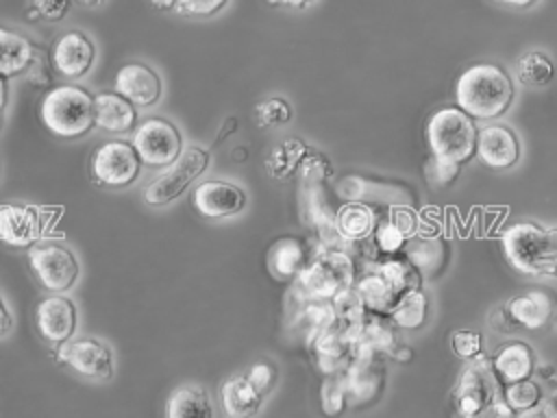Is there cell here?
Returning a JSON list of instances; mask_svg holds the SVG:
<instances>
[{"label":"cell","mask_w":557,"mask_h":418,"mask_svg":"<svg viewBox=\"0 0 557 418\" xmlns=\"http://www.w3.org/2000/svg\"><path fill=\"white\" fill-rule=\"evenodd\" d=\"M35 322L41 337L63 346L76 331V307L65 296H48L37 303Z\"/></svg>","instance_id":"cell-14"},{"label":"cell","mask_w":557,"mask_h":418,"mask_svg":"<svg viewBox=\"0 0 557 418\" xmlns=\"http://www.w3.org/2000/svg\"><path fill=\"white\" fill-rule=\"evenodd\" d=\"M222 7H226V2H198V0H191V2H176V11L183 13V15H194V17H207L215 11H220Z\"/></svg>","instance_id":"cell-46"},{"label":"cell","mask_w":557,"mask_h":418,"mask_svg":"<svg viewBox=\"0 0 557 418\" xmlns=\"http://www.w3.org/2000/svg\"><path fill=\"white\" fill-rule=\"evenodd\" d=\"M255 118L259 126H278L292 118V107L283 98H268L255 107Z\"/></svg>","instance_id":"cell-39"},{"label":"cell","mask_w":557,"mask_h":418,"mask_svg":"<svg viewBox=\"0 0 557 418\" xmlns=\"http://www.w3.org/2000/svg\"><path fill=\"white\" fill-rule=\"evenodd\" d=\"M550 407H553V414L550 416H557V390H555V394H553V401H550Z\"/></svg>","instance_id":"cell-53"},{"label":"cell","mask_w":557,"mask_h":418,"mask_svg":"<svg viewBox=\"0 0 557 418\" xmlns=\"http://www.w3.org/2000/svg\"><path fill=\"white\" fill-rule=\"evenodd\" d=\"M455 100L472 120H492L509 109L513 100V85L503 67L494 63H476L459 74Z\"/></svg>","instance_id":"cell-1"},{"label":"cell","mask_w":557,"mask_h":418,"mask_svg":"<svg viewBox=\"0 0 557 418\" xmlns=\"http://www.w3.org/2000/svg\"><path fill=\"white\" fill-rule=\"evenodd\" d=\"M453 351L463 359H476L481 355V333L476 331H457L453 335Z\"/></svg>","instance_id":"cell-41"},{"label":"cell","mask_w":557,"mask_h":418,"mask_svg":"<svg viewBox=\"0 0 557 418\" xmlns=\"http://www.w3.org/2000/svg\"><path fill=\"white\" fill-rule=\"evenodd\" d=\"M246 377H248V381L252 383V388H255L261 396H265V394H270L272 388H274L276 370H274L272 364L259 361V364H255V366L250 368V372H248Z\"/></svg>","instance_id":"cell-42"},{"label":"cell","mask_w":557,"mask_h":418,"mask_svg":"<svg viewBox=\"0 0 557 418\" xmlns=\"http://www.w3.org/2000/svg\"><path fill=\"white\" fill-rule=\"evenodd\" d=\"M59 361L89 379H109L113 374V353L96 337H76L61 346Z\"/></svg>","instance_id":"cell-11"},{"label":"cell","mask_w":557,"mask_h":418,"mask_svg":"<svg viewBox=\"0 0 557 418\" xmlns=\"http://www.w3.org/2000/svg\"><path fill=\"white\" fill-rule=\"evenodd\" d=\"M298 172H300V181L305 187H322L331 179L333 168L324 155L309 152V157L300 163Z\"/></svg>","instance_id":"cell-38"},{"label":"cell","mask_w":557,"mask_h":418,"mask_svg":"<svg viewBox=\"0 0 557 418\" xmlns=\"http://www.w3.org/2000/svg\"><path fill=\"white\" fill-rule=\"evenodd\" d=\"M540 398H542L540 385L531 379H524V381H518V383H511L505 388V403L516 414H527V411L540 407Z\"/></svg>","instance_id":"cell-36"},{"label":"cell","mask_w":557,"mask_h":418,"mask_svg":"<svg viewBox=\"0 0 557 418\" xmlns=\"http://www.w3.org/2000/svg\"><path fill=\"white\" fill-rule=\"evenodd\" d=\"M28 259L39 283L50 292L70 290L81 272L74 253L57 242H41L33 246Z\"/></svg>","instance_id":"cell-8"},{"label":"cell","mask_w":557,"mask_h":418,"mask_svg":"<svg viewBox=\"0 0 557 418\" xmlns=\"http://www.w3.org/2000/svg\"><path fill=\"white\" fill-rule=\"evenodd\" d=\"M492 368L498 381L511 385V383L531 379L535 370V357L529 344L509 342V344H503L500 351L494 355Z\"/></svg>","instance_id":"cell-20"},{"label":"cell","mask_w":557,"mask_h":418,"mask_svg":"<svg viewBox=\"0 0 557 418\" xmlns=\"http://www.w3.org/2000/svg\"><path fill=\"white\" fill-rule=\"evenodd\" d=\"M313 353L318 366L324 374H342L355 359V344L350 333L337 322L335 327L320 333L313 342Z\"/></svg>","instance_id":"cell-18"},{"label":"cell","mask_w":557,"mask_h":418,"mask_svg":"<svg viewBox=\"0 0 557 418\" xmlns=\"http://www.w3.org/2000/svg\"><path fill=\"white\" fill-rule=\"evenodd\" d=\"M426 307H429V303H426V296L422 290L407 292L398 298V303L389 311V320L398 329H418L426 320Z\"/></svg>","instance_id":"cell-31"},{"label":"cell","mask_w":557,"mask_h":418,"mask_svg":"<svg viewBox=\"0 0 557 418\" xmlns=\"http://www.w3.org/2000/svg\"><path fill=\"white\" fill-rule=\"evenodd\" d=\"M468 418H518V414L505 401H494L485 409H481L479 414L468 416Z\"/></svg>","instance_id":"cell-48"},{"label":"cell","mask_w":557,"mask_h":418,"mask_svg":"<svg viewBox=\"0 0 557 418\" xmlns=\"http://www.w3.org/2000/svg\"><path fill=\"white\" fill-rule=\"evenodd\" d=\"M331 305H333V311H335L337 322H339L346 331L359 329L361 322H363L366 316H368V314H366L368 309H366V305H363V300H361V296H359V292H357L355 285L342 290L339 294H335L333 300H331Z\"/></svg>","instance_id":"cell-34"},{"label":"cell","mask_w":557,"mask_h":418,"mask_svg":"<svg viewBox=\"0 0 557 418\" xmlns=\"http://www.w3.org/2000/svg\"><path fill=\"white\" fill-rule=\"evenodd\" d=\"M96 124L109 133H128L137 124L135 104L117 91H102L94 100Z\"/></svg>","instance_id":"cell-21"},{"label":"cell","mask_w":557,"mask_h":418,"mask_svg":"<svg viewBox=\"0 0 557 418\" xmlns=\"http://www.w3.org/2000/svg\"><path fill=\"white\" fill-rule=\"evenodd\" d=\"M346 396L357 405L372 403L385 388V366L379 355L355 357L344 372Z\"/></svg>","instance_id":"cell-15"},{"label":"cell","mask_w":557,"mask_h":418,"mask_svg":"<svg viewBox=\"0 0 557 418\" xmlns=\"http://www.w3.org/2000/svg\"><path fill=\"white\" fill-rule=\"evenodd\" d=\"M407 261L418 268L422 276H435L448 259V246L442 237H416L405 248Z\"/></svg>","instance_id":"cell-26"},{"label":"cell","mask_w":557,"mask_h":418,"mask_svg":"<svg viewBox=\"0 0 557 418\" xmlns=\"http://www.w3.org/2000/svg\"><path fill=\"white\" fill-rule=\"evenodd\" d=\"M94 96L78 85H59L46 91L39 115L46 128L59 137H81L96 124Z\"/></svg>","instance_id":"cell-3"},{"label":"cell","mask_w":557,"mask_h":418,"mask_svg":"<svg viewBox=\"0 0 557 418\" xmlns=\"http://www.w3.org/2000/svg\"><path fill=\"white\" fill-rule=\"evenodd\" d=\"M209 163V152L202 148H185L181 157L168 165V170L146 187L144 198L150 205H165L174 198H178L194 181L205 172Z\"/></svg>","instance_id":"cell-7"},{"label":"cell","mask_w":557,"mask_h":418,"mask_svg":"<svg viewBox=\"0 0 557 418\" xmlns=\"http://www.w3.org/2000/svg\"><path fill=\"white\" fill-rule=\"evenodd\" d=\"M33 9L37 11V17H44V20H59L65 15V11L70 9V2H50V0H44V2H35Z\"/></svg>","instance_id":"cell-47"},{"label":"cell","mask_w":557,"mask_h":418,"mask_svg":"<svg viewBox=\"0 0 557 418\" xmlns=\"http://www.w3.org/2000/svg\"><path fill=\"white\" fill-rule=\"evenodd\" d=\"M503 250L520 272L557 276V229L518 222L503 233Z\"/></svg>","instance_id":"cell-2"},{"label":"cell","mask_w":557,"mask_h":418,"mask_svg":"<svg viewBox=\"0 0 557 418\" xmlns=\"http://www.w3.org/2000/svg\"><path fill=\"white\" fill-rule=\"evenodd\" d=\"M346 383H344V372L342 374H326L322 390H320V403H322V411L326 416H339L346 407Z\"/></svg>","instance_id":"cell-37"},{"label":"cell","mask_w":557,"mask_h":418,"mask_svg":"<svg viewBox=\"0 0 557 418\" xmlns=\"http://www.w3.org/2000/svg\"><path fill=\"white\" fill-rule=\"evenodd\" d=\"M9 329H11V314H9V309H7V305H4V300L0 296V335L7 333Z\"/></svg>","instance_id":"cell-49"},{"label":"cell","mask_w":557,"mask_h":418,"mask_svg":"<svg viewBox=\"0 0 557 418\" xmlns=\"http://www.w3.org/2000/svg\"><path fill=\"white\" fill-rule=\"evenodd\" d=\"M296 287L307 300H333L346 287H352L355 263L339 248H322L298 272Z\"/></svg>","instance_id":"cell-5"},{"label":"cell","mask_w":557,"mask_h":418,"mask_svg":"<svg viewBox=\"0 0 557 418\" xmlns=\"http://www.w3.org/2000/svg\"><path fill=\"white\" fill-rule=\"evenodd\" d=\"M35 57V46L20 33L0 26V76H15L28 70Z\"/></svg>","instance_id":"cell-25"},{"label":"cell","mask_w":557,"mask_h":418,"mask_svg":"<svg viewBox=\"0 0 557 418\" xmlns=\"http://www.w3.org/2000/svg\"><path fill=\"white\" fill-rule=\"evenodd\" d=\"M261 394L248 377H231L222 385V405L231 418H255L261 407Z\"/></svg>","instance_id":"cell-24"},{"label":"cell","mask_w":557,"mask_h":418,"mask_svg":"<svg viewBox=\"0 0 557 418\" xmlns=\"http://www.w3.org/2000/svg\"><path fill=\"white\" fill-rule=\"evenodd\" d=\"M4 102H7V83L0 76V120H2V113H4Z\"/></svg>","instance_id":"cell-51"},{"label":"cell","mask_w":557,"mask_h":418,"mask_svg":"<svg viewBox=\"0 0 557 418\" xmlns=\"http://www.w3.org/2000/svg\"><path fill=\"white\" fill-rule=\"evenodd\" d=\"M335 229L344 242H363L376 229V216L366 202H346L335 213Z\"/></svg>","instance_id":"cell-23"},{"label":"cell","mask_w":557,"mask_h":418,"mask_svg":"<svg viewBox=\"0 0 557 418\" xmlns=\"http://www.w3.org/2000/svg\"><path fill=\"white\" fill-rule=\"evenodd\" d=\"M476 126L459 107L437 109L426 124V142L435 159L461 165L476 152Z\"/></svg>","instance_id":"cell-4"},{"label":"cell","mask_w":557,"mask_h":418,"mask_svg":"<svg viewBox=\"0 0 557 418\" xmlns=\"http://www.w3.org/2000/svg\"><path fill=\"white\" fill-rule=\"evenodd\" d=\"M268 266L274 276L289 279L298 276V272L307 266L305 263V246L296 237H283L272 244L268 253Z\"/></svg>","instance_id":"cell-28"},{"label":"cell","mask_w":557,"mask_h":418,"mask_svg":"<svg viewBox=\"0 0 557 418\" xmlns=\"http://www.w3.org/2000/svg\"><path fill=\"white\" fill-rule=\"evenodd\" d=\"M459 174V165L450 163V161H442V159H431L426 163V176L433 185H448L457 179Z\"/></svg>","instance_id":"cell-43"},{"label":"cell","mask_w":557,"mask_h":418,"mask_svg":"<svg viewBox=\"0 0 557 418\" xmlns=\"http://www.w3.org/2000/svg\"><path fill=\"white\" fill-rule=\"evenodd\" d=\"M168 418H213L209 394L198 385L178 388L168 401Z\"/></svg>","instance_id":"cell-27"},{"label":"cell","mask_w":557,"mask_h":418,"mask_svg":"<svg viewBox=\"0 0 557 418\" xmlns=\"http://www.w3.org/2000/svg\"><path fill=\"white\" fill-rule=\"evenodd\" d=\"M548 418H557V416H550V414H548Z\"/></svg>","instance_id":"cell-54"},{"label":"cell","mask_w":557,"mask_h":418,"mask_svg":"<svg viewBox=\"0 0 557 418\" xmlns=\"http://www.w3.org/2000/svg\"><path fill=\"white\" fill-rule=\"evenodd\" d=\"M139 157L131 142L111 139L100 144L91 155V174L111 187H126L139 176Z\"/></svg>","instance_id":"cell-9"},{"label":"cell","mask_w":557,"mask_h":418,"mask_svg":"<svg viewBox=\"0 0 557 418\" xmlns=\"http://www.w3.org/2000/svg\"><path fill=\"white\" fill-rule=\"evenodd\" d=\"M133 148L141 163L152 168L172 165L183 152V139L178 128L163 118L144 120L133 135Z\"/></svg>","instance_id":"cell-6"},{"label":"cell","mask_w":557,"mask_h":418,"mask_svg":"<svg viewBox=\"0 0 557 418\" xmlns=\"http://www.w3.org/2000/svg\"><path fill=\"white\" fill-rule=\"evenodd\" d=\"M476 157L490 168H509L520 157V142L511 128L490 124L476 133Z\"/></svg>","instance_id":"cell-19"},{"label":"cell","mask_w":557,"mask_h":418,"mask_svg":"<svg viewBox=\"0 0 557 418\" xmlns=\"http://www.w3.org/2000/svg\"><path fill=\"white\" fill-rule=\"evenodd\" d=\"M309 152L311 150L300 139L289 137V139L281 142L278 146H274V150L270 152V157L265 161V168L274 179H285L300 168V163L309 157Z\"/></svg>","instance_id":"cell-30"},{"label":"cell","mask_w":557,"mask_h":418,"mask_svg":"<svg viewBox=\"0 0 557 418\" xmlns=\"http://www.w3.org/2000/svg\"><path fill=\"white\" fill-rule=\"evenodd\" d=\"M46 229V213L33 205H0V239L9 246L24 248L35 244Z\"/></svg>","instance_id":"cell-12"},{"label":"cell","mask_w":557,"mask_h":418,"mask_svg":"<svg viewBox=\"0 0 557 418\" xmlns=\"http://www.w3.org/2000/svg\"><path fill=\"white\" fill-rule=\"evenodd\" d=\"M518 418H548V409L546 407H535L527 414H518Z\"/></svg>","instance_id":"cell-50"},{"label":"cell","mask_w":557,"mask_h":418,"mask_svg":"<svg viewBox=\"0 0 557 418\" xmlns=\"http://www.w3.org/2000/svg\"><path fill=\"white\" fill-rule=\"evenodd\" d=\"M26 78L28 83H33L35 87H44L50 83V76H48V65H46V57L39 48H35V57L26 70Z\"/></svg>","instance_id":"cell-45"},{"label":"cell","mask_w":557,"mask_h":418,"mask_svg":"<svg viewBox=\"0 0 557 418\" xmlns=\"http://www.w3.org/2000/svg\"><path fill=\"white\" fill-rule=\"evenodd\" d=\"M516 74H518V81L522 85L542 87V85L550 83V78L555 74V67H553V61L544 52L531 50V52H527L518 59Z\"/></svg>","instance_id":"cell-33"},{"label":"cell","mask_w":557,"mask_h":418,"mask_svg":"<svg viewBox=\"0 0 557 418\" xmlns=\"http://www.w3.org/2000/svg\"><path fill=\"white\" fill-rule=\"evenodd\" d=\"M387 220L394 222V224L400 229V233H403L405 237H413L416 231H418V218H416L413 209L407 207V205L394 207V209L389 211V218H387Z\"/></svg>","instance_id":"cell-44"},{"label":"cell","mask_w":557,"mask_h":418,"mask_svg":"<svg viewBox=\"0 0 557 418\" xmlns=\"http://www.w3.org/2000/svg\"><path fill=\"white\" fill-rule=\"evenodd\" d=\"M374 242H376L379 250L392 255V253H396V250H400L405 246L407 237L400 233V229L394 222L383 220L374 229Z\"/></svg>","instance_id":"cell-40"},{"label":"cell","mask_w":557,"mask_h":418,"mask_svg":"<svg viewBox=\"0 0 557 418\" xmlns=\"http://www.w3.org/2000/svg\"><path fill=\"white\" fill-rule=\"evenodd\" d=\"M379 274L392 285V290L398 296H403L407 292H413V290H420V285H422V274L407 259H387V261H383L379 266Z\"/></svg>","instance_id":"cell-32"},{"label":"cell","mask_w":557,"mask_h":418,"mask_svg":"<svg viewBox=\"0 0 557 418\" xmlns=\"http://www.w3.org/2000/svg\"><path fill=\"white\" fill-rule=\"evenodd\" d=\"M246 194L226 181H205L194 192V207L207 218H228L244 209Z\"/></svg>","instance_id":"cell-16"},{"label":"cell","mask_w":557,"mask_h":418,"mask_svg":"<svg viewBox=\"0 0 557 418\" xmlns=\"http://www.w3.org/2000/svg\"><path fill=\"white\" fill-rule=\"evenodd\" d=\"M302 324L307 327V342L311 344L320 333L337 324L333 305L329 300H307L302 309Z\"/></svg>","instance_id":"cell-35"},{"label":"cell","mask_w":557,"mask_h":418,"mask_svg":"<svg viewBox=\"0 0 557 418\" xmlns=\"http://www.w3.org/2000/svg\"><path fill=\"white\" fill-rule=\"evenodd\" d=\"M115 91L133 104L150 107L161 98V78L146 63H126L115 74Z\"/></svg>","instance_id":"cell-17"},{"label":"cell","mask_w":557,"mask_h":418,"mask_svg":"<svg viewBox=\"0 0 557 418\" xmlns=\"http://www.w3.org/2000/svg\"><path fill=\"white\" fill-rule=\"evenodd\" d=\"M226 122H228V124H226V126H224V131L218 135V142H222V139H224L233 128H237V120H233V118H231V120H226Z\"/></svg>","instance_id":"cell-52"},{"label":"cell","mask_w":557,"mask_h":418,"mask_svg":"<svg viewBox=\"0 0 557 418\" xmlns=\"http://www.w3.org/2000/svg\"><path fill=\"white\" fill-rule=\"evenodd\" d=\"M496 374L494 368L490 366V359L479 355L474 359V364H470L461 377L459 383L453 392V401L457 411L468 418L479 414L481 409H485L490 403L496 401Z\"/></svg>","instance_id":"cell-10"},{"label":"cell","mask_w":557,"mask_h":418,"mask_svg":"<svg viewBox=\"0 0 557 418\" xmlns=\"http://www.w3.org/2000/svg\"><path fill=\"white\" fill-rule=\"evenodd\" d=\"M96 59L94 41L83 30L63 33L52 48V65L67 78L85 76Z\"/></svg>","instance_id":"cell-13"},{"label":"cell","mask_w":557,"mask_h":418,"mask_svg":"<svg viewBox=\"0 0 557 418\" xmlns=\"http://www.w3.org/2000/svg\"><path fill=\"white\" fill-rule=\"evenodd\" d=\"M355 287H357V292H359V296H361L366 309L372 311V314H379V316H383V314L389 316V311L394 309V305H396L398 298H400V296L392 290V285H389L379 272L359 279Z\"/></svg>","instance_id":"cell-29"},{"label":"cell","mask_w":557,"mask_h":418,"mask_svg":"<svg viewBox=\"0 0 557 418\" xmlns=\"http://www.w3.org/2000/svg\"><path fill=\"white\" fill-rule=\"evenodd\" d=\"M553 307L555 303L546 292L531 290L520 296H513L507 305V311L516 324H522L527 329H540L550 320Z\"/></svg>","instance_id":"cell-22"}]
</instances>
